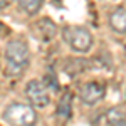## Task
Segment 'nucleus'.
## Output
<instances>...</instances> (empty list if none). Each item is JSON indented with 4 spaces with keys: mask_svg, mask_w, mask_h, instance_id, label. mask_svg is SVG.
Listing matches in <instances>:
<instances>
[{
    "mask_svg": "<svg viewBox=\"0 0 126 126\" xmlns=\"http://www.w3.org/2000/svg\"><path fill=\"white\" fill-rule=\"evenodd\" d=\"M96 125H109V126H123L126 123V114L123 109L119 108H113L108 109L104 114H101L99 118L94 119Z\"/></svg>",
    "mask_w": 126,
    "mask_h": 126,
    "instance_id": "nucleus-6",
    "label": "nucleus"
},
{
    "mask_svg": "<svg viewBox=\"0 0 126 126\" xmlns=\"http://www.w3.org/2000/svg\"><path fill=\"white\" fill-rule=\"evenodd\" d=\"M109 25L118 34H125L126 32V9L125 7H118L109 15Z\"/></svg>",
    "mask_w": 126,
    "mask_h": 126,
    "instance_id": "nucleus-7",
    "label": "nucleus"
},
{
    "mask_svg": "<svg viewBox=\"0 0 126 126\" xmlns=\"http://www.w3.org/2000/svg\"><path fill=\"white\" fill-rule=\"evenodd\" d=\"M71 114H72V97H71V94H66L59 101L56 116H57V119L61 123H66V121L71 119Z\"/></svg>",
    "mask_w": 126,
    "mask_h": 126,
    "instance_id": "nucleus-8",
    "label": "nucleus"
},
{
    "mask_svg": "<svg viewBox=\"0 0 126 126\" xmlns=\"http://www.w3.org/2000/svg\"><path fill=\"white\" fill-rule=\"evenodd\" d=\"M19 3H20V9L24 10L25 14L35 15V14L42 9L44 0H19Z\"/></svg>",
    "mask_w": 126,
    "mask_h": 126,
    "instance_id": "nucleus-10",
    "label": "nucleus"
},
{
    "mask_svg": "<svg viewBox=\"0 0 126 126\" xmlns=\"http://www.w3.org/2000/svg\"><path fill=\"white\" fill-rule=\"evenodd\" d=\"M37 32H39V35L42 37L44 40H50L56 37V34H57V27H56V24L54 22H50L49 19H42L37 24Z\"/></svg>",
    "mask_w": 126,
    "mask_h": 126,
    "instance_id": "nucleus-9",
    "label": "nucleus"
},
{
    "mask_svg": "<svg viewBox=\"0 0 126 126\" xmlns=\"http://www.w3.org/2000/svg\"><path fill=\"white\" fill-rule=\"evenodd\" d=\"M5 121L15 126H32L37 121V113L34 111V108L29 104H22V103H14L7 106L3 113Z\"/></svg>",
    "mask_w": 126,
    "mask_h": 126,
    "instance_id": "nucleus-2",
    "label": "nucleus"
},
{
    "mask_svg": "<svg viewBox=\"0 0 126 126\" xmlns=\"http://www.w3.org/2000/svg\"><path fill=\"white\" fill-rule=\"evenodd\" d=\"M104 93H106V87L103 86L101 82H86L84 86L81 87V101L87 104V106H93L99 103L103 97H104Z\"/></svg>",
    "mask_w": 126,
    "mask_h": 126,
    "instance_id": "nucleus-5",
    "label": "nucleus"
},
{
    "mask_svg": "<svg viewBox=\"0 0 126 126\" xmlns=\"http://www.w3.org/2000/svg\"><path fill=\"white\" fill-rule=\"evenodd\" d=\"M5 59H7V74L9 76H20L22 71L27 67L30 59L27 44L19 39L10 40L5 47Z\"/></svg>",
    "mask_w": 126,
    "mask_h": 126,
    "instance_id": "nucleus-1",
    "label": "nucleus"
},
{
    "mask_svg": "<svg viewBox=\"0 0 126 126\" xmlns=\"http://www.w3.org/2000/svg\"><path fill=\"white\" fill-rule=\"evenodd\" d=\"M25 96L30 104L35 108H46L50 103L49 89L42 81H30L25 87Z\"/></svg>",
    "mask_w": 126,
    "mask_h": 126,
    "instance_id": "nucleus-4",
    "label": "nucleus"
},
{
    "mask_svg": "<svg viewBox=\"0 0 126 126\" xmlns=\"http://www.w3.org/2000/svg\"><path fill=\"white\" fill-rule=\"evenodd\" d=\"M0 32H2V25H0Z\"/></svg>",
    "mask_w": 126,
    "mask_h": 126,
    "instance_id": "nucleus-12",
    "label": "nucleus"
},
{
    "mask_svg": "<svg viewBox=\"0 0 126 126\" xmlns=\"http://www.w3.org/2000/svg\"><path fill=\"white\" fill-rule=\"evenodd\" d=\"M9 5H10V0H0V10L7 9Z\"/></svg>",
    "mask_w": 126,
    "mask_h": 126,
    "instance_id": "nucleus-11",
    "label": "nucleus"
},
{
    "mask_svg": "<svg viewBox=\"0 0 126 126\" xmlns=\"http://www.w3.org/2000/svg\"><path fill=\"white\" fill-rule=\"evenodd\" d=\"M64 40L67 42L72 50L84 54L93 47V35L86 27L71 25L64 29Z\"/></svg>",
    "mask_w": 126,
    "mask_h": 126,
    "instance_id": "nucleus-3",
    "label": "nucleus"
}]
</instances>
